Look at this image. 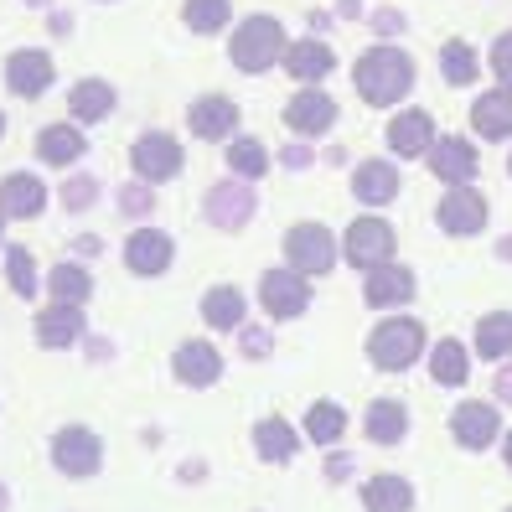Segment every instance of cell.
<instances>
[{
	"label": "cell",
	"instance_id": "4fadbf2b",
	"mask_svg": "<svg viewBox=\"0 0 512 512\" xmlns=\"http://www.w3.org/2000/svg\"><path fill=\"white\" fill-rule=\"evenodd\" d=\"M450 435H456V445L461 450H487L497 435H502V419H497V409L492 404H461L456 414H450Z\"/></svg>",
	"mask_w": 512,
	"mask_h": 512
},
{
	"label": "cell",
	"instance_id": "c3c4849f",
	"mask_svg": "<svg viewBox=\"0 0 512 512\" xmlns=\"http://www.w3.org/2000/svg\"><path fill=\"white\" fill-rule=\"evenodd\" d=\"M337 11H342V16H347V21H352V16H357V11H363V0H337Z\"/></svg>",
	"mask_w": 512,
	"mask_h": 512
},
{
	"label": "cell",
	"instance_id": "d6a6232c",
	"mask_svg": "<svg viewBox=\"0 0 512 512\" xmlns=\"http://www.w3.org/2000/svg\"><path fill=\"white\" fill-rule=\"evenodd\" d=\"M466 368H471V357H466L461 342H435V352H430V378H435L440 388H461V383H466Z\"/></svg>",
	"mask_w": 512,
	"mask_h": 512
},
{
	"label": "cell",
	"instance_id": "d4e9b609",
	"mask_svg": "<svg viewBox=\"0 0 512 512\" xmlns=\"http://www.w3.org/2000/svg\"><path fill=\"white\" fill-rule=\"evenodd\" d=\"M363 425H368V440L373 445H399L409 435V409L399 399H378V404H368Z\"/></svg>",
	"mask_w": 512,
	"mask_h": 512
},
{
	"label": "cell",
	"instance_id": "b9f144b4",
	"mask_svg": "<svg viewBox=\"0 0 512 512\" xmlns=\"http://www.w3.org/2000/svg\"><path fill=\"white\" fill-rule=\"evenodd\" d=\"M238 342H244V357H269V331L259 326H238Z\"/></svg>",
	"mask_w": 512,
	"mask_h": 512
},
{
	"label": "cell",
	"instance_id": "74e56055",
	"mask_svg": "<svg viewBox=\"0 0 512 512\" xmlns=\"http://www.w3.org/2000/svg\"><path fill=\"white\" fill-rule=\"evenodd\" d=\"M6 285H11L21 300L37 295V264H32V254H26V249H11V254H6Z\"/></svg>",
	"mask_w": 512,
	"mask_h": 512
},
{
	"label": "cell",
	"instance_id": "e575fe53",
	"mask_svg": "<svg viewBox=\"0 0 512 512\" xmlns=\"http://www.w3.org/2000/svg\"><path fill=\"white\" fill-rule=\"evenodd\" d=\"M440 73H445V83H456V88L476 83V47L461 42V37H450L440 47Z\"/></svg>",
	"mask_w": 512,
	"mask_h": 512
},
{
	"label": "cell",
	"instance_id": "4316f807",
	"mask_svg": "<svg viewBox=\"0 0 512 512\" xmlns=\"http://www.w3.org/2000/svg\"><path fill=\"white\" fill-rule=\"evenodd\" d=\"M202 321L218 326V331H238L244 326V295H238L233 285H213L202 295Z\"/></svg>",
	"mask_w": 512,
	"mask_h": 512
},
{
	"label": "cell",
	"instance_id": "816d5d0a",
	"mask_svg": "<svg viewBox=\"0 0 512 512\" xmlns=\"http://www.w3.org/2000/svg\"><path fill=\"white\" fill-rule=\"evenodd\" d=\"M502 456H507V466H512V430H507V440H502Z\"/></svg>",
	"mask_w": 512,
	"mask_h": 512
},
{
	"label": "cell",
	"instance_id": "7c38bea8",
	"mask_svg": "<svg viewBox=\"0 0 512 512\" xmlns=\"http://www.w3.org/2000/svg\"><path fill=\"white\" fill-rule=\"evenodd\" d=\"M430 166L445 187H471V176H476V145L461 140V135H440L430 145Z\"/></svg>",
	"mask_w": 512,
	"mask_h": 512
},
{
	"label": "cell",
	"instance_id": "f5cc1de1",
	"mask_svg": "<svg viewBox=\"0 0 512 512\" xmlns=\"http://www.w3.org/2000/svg\"><path fill=\"white\" fill-rule=\"evenodd\" d=\"M0 233H6V213H0Z\"/></svg>",
	"mask_w": 512,
	"mask_h": 512
},
{
	"label": "cell",
	"instance_id": "5bb4252c",
	"mask_svg": "<svg viewBox=\"0 0 512 512\" xmlns=\"http://www.w3.org/2000/svg\"><path fill=\"white\" fill-rule=\"evenodd\" d=\"M171 373L182 378L187 388H207V383H218V373H223V357H218V347H213V342H197V337H187L182 347H176V357H171Z\"/></svg>",
	"mask_w": 512,
	"mask_h": 512
},
{
	"label": "cell",
	"instance_id": "ffe728a7",
	"mask_svg": "<svg viewBox=\"0 0 512 512\" xmlns=\"http://www.w3.org/2000/svg\"><path fill=\"white\" fill-rule=\"evenodd\" d=\"M187 125H192V135H202V140H223V135H233V125H238V104L223 99V94H207V99H197V104L187 109Z\"/></svg>",
	"mask_w": 512,
	"mask_h": 512
},
{
	"label": "cell",
	"instance_id": "11a10c76",
	"mask_svg": "<svg viewBox=\"0 0 512 512\" xmlns=\"http://www.w3.org/2000/svg\"><path fill=\"white\" fill-rule=\"evenodd\" d=\"M507 171H512V156H507Z\"/></svg>",
	"mask_w": 512,
	"mask_h": 512
},
{
	"label": "cell",
	"instance_id": "ab89813d",
	"mask_svg": "<svg viewBox=\"0 0 512 512\" xmlns=\"http://www.w3.org/2000/svg\"><path fill=\"white\" fill-rule=\"evenodd\" d=\"M99 202V176H68L63 182V207L68 213H83V207Z\"/></svg>",
	"mask_w": 512,
	"mask_h": 512
},
{
	"label": "cell",
	"instance_id": "8992f818",
	"mask_svg": "<svg viewBox=\"0 0 512 512\" xmlns=\"http://www.w3.org/2000/svg\"><path fill=\"white\" fill-rule=\"evenodd\" d=\"M104 461V445L94 430H83V425H63L52 435V466L63 471V476H94Z\"/></svg>",
	"mask_w": 512,
	"mask_h": 512
},
{
	"label": "cell",
	"instance_id": "60d3db41",
	"mask_svg": "<svg viewBox=\"0 0 512 512\" xmlns=\"http://www.w3.org/2000/svg\"><path fill=\"white\" fill-rule=\"evenodd\" d=\"M492 73L502 78V88H512V32H502L492 42Z\"/></svg>",
	"mask_w": 512,
	"mask_h": 512
},
{
	"label": "cell",
	"instance_id": "484cf974",
	"mask_svg": "<svg viewBox=\"0 0 512 512\" xmlns=\"http://www.w3.org/2000/svg\"><path fill=\"white\" fill-rule=\"evenodd\" d=\"M83 150H88V140H83L73 125H47V130L37 135V156H42L47 166H73Z\"/></svg>",
	"mask_w": 512,
	"mask_h": 512
},
{
	"label": "cell",
	"instance_id": "8d00e7d4",
	"mask_svg": "<svg viewBox=\"0 0 512 512\" xmlns=\"http://www.w3.org/2000/svg\"><path fill=\"white\" fill-rule=\"evenodd\" d=\"M228 0H187V26L192 32H202V37H213V32H223L228 26Z\"/></svg>",
	"mask_w": 512,
	"mask_h": 512
},
{
	"label": "cell",
	"instance_id": "ee69618b",
	"mask_svg": "<svg viewBox=\"0 0 512 512\" xmlns=\"http://www.w3.org/2000/svg\"><path fill=\"white\" fill-rule=\"evenodd\" d=\"M280 161H285L290 171H300V166H311V150H306V145H285V150H280Z\"/></svg>",
	"mask_w": 512,
	"mask_h": 512
},
{
	"label": "cell",
	"instance_id": "83f0119b",
	"mask_svg": "<svg viewBox=\"0 0 512 512\" xmlns=\"http://www.w3.org/2000/svg\"><path fill=\"white\" fill-rule=\"evenodd\" d=\"M363 507L368 512H409L414 507V487L404 476H373L363 487Z\"/></svg>",
	"mask_w": 512,
	"mask_h": 512
},
{
	"label": "cell",
	"instance_id": "30bf717a",
	"mask_svg": "<svg viewBox=\"0 0 512 512\" xmlns=\"http://www.w3.org/2000/svg\"><path fill=\"white\" fill-rule=\"evenodd\" d=\"M207 223L213 228H244L254 218V187L244 182V176H233V182H218L213 192H207Z\"/></svg>",
	"mask_w": 512,
	"mask_h": 512
},
{
	"label": "cell",
	"instance_id": "8fae6325",
	"mask_svg": "<svg viewBox=\"0 0 512 512\" xmlns=\"http://www.w3.org/2000/svg\"><path fill=\"white\" fill-rule=\"evenodd\" d=\"M47 83H52V57H47V52H37V47L11 52V63H6V88H11L16 99H42Z\"/></svg>",
	"mask_w": 512,
	"mask_h": 512
},
{
	"label": "cell",
	"instance_id": "681fc988",
	"mask_svg": "<svg viewBox=\"0 0 512 512\" xmlns=\"http://www.w3.org/2000/svg\"><path fill=\"white\" fill-rule=\"evenodd\" d=\"M11 507V492H6V481H0V512H6Z\"/></svg>",
	"mask_w": 512,
	"mask_h": 512
},
{
	"label": "cell",
	"instance_id": "f1b7e54d",
	"mask_svg": "<svg viewBox=\"0 0 512 512\" xmlns=\"http://www.w3.org/2000/svg\"><path fill=\"white\" fill-rule=\"evenodd\" d=\"M68 109H73V119H83V125H94V119H104V114L114 109V88H109L104 78H83V83H73Z\"/></svg>",
	"mask_w": 512,
	"mask_h": 512
},
{
	"label": "cell",
	"instance_id": "603a6c76",
	"mask_svg": "<svg viewBox=\"0 0 512 512\" xmlns=\"http://www.w3.org/2000/svg\"><path fill=\"white\" fill-rule=\"evenodd\" d=\"M83 337V306H57V300H52V306L37 316V342L42 347H73Z\"/></svg>",
	"mask_w": 512,
	"mask_h": 512
},
{
	"label": "cell",
	"instance_id": "e0dca14e",
	"mask_svg": "<svg viewBox=\"0 0 512 512\" xmlns=\"http://www.w3.org/2000/svg\"><path fill=\"white\" fill-rule=\"evenodd\" d=\"M383 135H388V145H394V156H430L435 119L425 109H404V114H394V125H388Z\"/></svg>",
	"mask_w": 512,
	"mask_h": 512
},
{
	"label": "cell",
	"instance_id": "db71d44e",
	"mask_svg": "<svg viewBox=\"0 0 512 512\" xmlns=\"http://www.w3.org/2000/svg\"><path fill=\"white\" fill-rule=\"evenodd\" d=\"M0 135H6V119H0Z\"/></svg>",
	"mask_w": 512,
	"mask_h": 512
},
{
	"label": "cell",
	"instance_id": "ba28073f",
	"mask_svg": "<svg viewBox=\"0 0 512 512\" xmlns=\"http://www.w3.org/2000/svg\"><path fill=\"white\" fill-rule=\"evenodd\" d=\"M130 161L140 171V182H171V176L182 171V145H176V135H166V130H150V135L135 140Z\"/></svg>",
	"mask_w": 512,
	"mask_h": 512
},
{
	"label": "cell",
	"instance_id": "cb8c5ba5",
	"mask_svg": "<svg viewBox=\"0 0 512 512\" xmlns=\"http://www.w3.org/2000/svg\"><path fill=\"white\" fill-rule=\"evenodd\" d=\"M285 68H290L300 83H321L331 68H337V52H331L326 42H316V37H306V42L285 47Z\"/></svg>",
	"mask_w": 512,
	"mask_h": 512
},
{
	"label": "cell",
	"instance_id": "f907efd6",
	"mask_svg": "<svg viewBox=\"0 0 512 512\" xmlns=\"http://www.w3.org/2000/svg\"><path fill=\"white\" fill-rule=\"evenodd\" d=\"M497 254H502V259H512V238H502V244H497Z\"/></svg>",
	"mask_w": 512,
	"mask_h": 512
},
{
	"label": "cell",
	"instance_id": "7dc6e473",
	"mask_svg": "<svg viewBox=\"0 0 512 512\" xmlns=\"http://www.w3.org/2000/svg\"><path fill=\"white\" fill-rule=\"evenodd\" d=\"M88 357H94V363H104V357H114V347H109L104 337H94V347H88Z\"/></svg>",
	"mask_w": 512,
	"mask_h": 512
},
{
	"label": "cell",
	"instance_id": "9a60e30c",
	"mask_svg": "<svg viewBox=\"0 0 512 512\" xmlns=\"http://www.w3.org/2000/svg\"><path fill=\"white\" fill-rule=\"evenodd\" d=\"M363 300L373 311H394V306H404V300H414V275L404 264H378V269H368Z\"/></svg>",
	"mask_w": 512,
	"mask_h": 512
},
{
	"label": "cell",
	"instance_id": "3957f363",
	"mask_svg": "<svg viewBox=\"0 0 512 512\" xmlns=\"http://www.w3.org/2000/svg\"><path fill=\"white\" fill-rule=\"evenodd\" d=\"M419 352H425V326L414 316H388L368 337V357L383 373H404L409 363H419Z\"/></svg>",
	"mask_w": 512,
	"mask_h": 512
},
{
	"label": "cell",
	"instance_id": "836d02e7",
	"mask_svg": "<svg viewBox=\"0 0 512 512\" xmlns=\"http://www.w3.org/2000/svg\"><path fill=\"white\" fill-rule=\"evenodd\" d=\"M228 171H233V176H244V182H254V176L269 171V150H264L254 135L228 140Z\"/></svg>",
	"mask_w": 512,
	"mask_h": 512
},
{
	"label": "cell",
	"instance_id": "5b68a950",
	"mask_svg": "<svg viewBox=\"0 0 512 512\" xmlns=\"http://www.w3.org/2000/svg\"><path fill=\"white\" fill-rule=\"evenodd\" d=\"M285 259L295 275H326L337 264V238H331L321 223H300L285 233Z\"/></svg>",
	"mask_w": 512,
	"mask_h": 512
},
{
	"label": "cell",
	"instance_id": "f6af8a7d",
	"mask_svg": "<svg viewBox=\"0 0 512 512\" xmlns=\"http://www.w3.org/2000/svg\"><path fill=\"white\" fill-rule=\"evenodd\" d=\"M373 26H378V32H404V16H399V11H378Z\"/></svg>",
	"mask_w": 512,
	"mask_h": 512
},
{
	"label": "cell",
	"instance_id": "bcb514c9",
	"mask_svg": "<svg viewBox=\"0 0 512 512\" xmlns=\"http://www.w3.org/2000/svg\"><path fill=\"white\" fill-rule=\"evenodd\" d=\"M497 399H502V404H512V363L497 373Z\"/></svg>",
	"mask_w": 512,
	"mask_h": 512
},
{
	"label": "cell",
	"instance_id": "f546056e",
	"mask_svg": "<svg viewBox=\"0 0 512 512\" xmlns=\"http://www.w3.org/2000/svg\"><path fill=\"white\" fill-rule=\"evenodd\" d=\"M476 357H492V363L512 357V316L507 311H492L476 321Z\"/></svg>",
	"mask_w": 512,
	"mask_h": 512
},
{
	"label": "cell",
	"instance_id": "ac0fdd59",
	"mask_svg": "<svg viewBox=\"0 0 512 512\" xmlns=\"http://www.w3.org/2000/svg\"><path fill=\"white\" fill-rule=\"evenodd\" d=\"M285 125H290L295 135H321V130L337 125V104H331V94H316V88H306V94L290 99Z\"/></svg>",
	"mask_w": 512,
	"mask_h": 512
},
{
	"label": "cell",
	"instance_id": "7402d4cb",
	"mask_svg": "<svg viewBox=\"0 0 512 512\" xmlns=\"http://www.w3.org/2000/svg\"><path fill=\"white\" fill-rule=\"evenodd\" d=\"M47 207V192L37 176H26V171H11L6 182H0V213L6 218H37Z\"/></svg>",
	"mask_w": 512,
	"mask_h": 512
},
{
	"label": "cell",
	"instance_id": "1f68e13d",
	"mask_svg": "<svg viewBox=\"0 0 512 512\" xmlns=\"http://www.w3.org/2000/svg\"><path fill=\"white\" fill-rule=\"evenodd\" d=\"M47 290H52L57 306H83V300L94 295V280H88L83 264H57L52 280H47Z\"/></svg>",
	"mask_w": 512,
	"mask_h": 512
},
{
	"label": "cell",
	"instance_id": "f35d334b",
	"mask_svg": "<svg viewBox=\"0 0 512 512\" xmlns=\"http://www.w3.org/2000/svg\"><path fill=\"white\" fill-rule=\"evenodd\" d=\"M119 213H125V218H150V213H156V192H150V182L119 187Z\"/></svg>",
	"mask_w": 512,
	"mask_h": 512
},
{
	"label": "cell",
	"instance_id": "52a82bcc",
	"mask_svg": "<svg viewBox=\"0 0 512 512\" xmlns=\"http://www.w3.org/2000/svg\"><path fill=\"white\" fill-rule=\"evenodd\" d=\"M306 300H311L306 275H295V269H264V280H259V306H264V316L290 321V316L306 311Z\"/></svg>",
	"mask_w": 512,
	"mask_h": 512
},
{
	"label": "cell",
	"instance_id": "44dd1931",
	"mask_svg": "<svg viewBox=\"0 0 512 512\" xmlns=\"http://www.w3.org/2000/svg\"><path fill=\"white\" fill-rule=\"evenodd\" d=\"M352 197L368 202V207L394 202V197H399V171H394V161H363V166H357V171H352Z\"/></svg>",
	"mask_w": 512,
	"mask_h": 512
},
{
	"label": "cell",
	"instance_id": "6da1fadb",
	"mask_svg": "<svg viewBox=\"0 0 512 512\" xmlns=\"http://www.w3.org/2000/svg\"><path fill=\"white\" fill-rule=\"evenodd\" d=\"M352 83H357V94H363V104L388 109V104H399L414 88V63H409V52L378 42V47H368L363 57H357Z\"/></svg>",
	"mask_w": 512,
	"mask_h": 512
},
{
	"label": "cell",
	"instance_id": "7bdbcfd3",
	"mask_svg": "<svg viewBox=\"0 0 512 512\" xmlns=\"http://www.w3.org/2000/svg\"><path fill=\"white\" fill-rule=\"evenodd\" d=\"M352 466H357V461H352V456H342V450H337V456L326 461V481H347V476H352Z\"/></svg>",
	"mask_w": 512,
	"mask_h": 512
},
{
	"label": "cell",
	"instance_id": "2e32d148",
	"mask_svg": "<svg viewBox=\"0 0 512 512\" xmlns=\"http://www.w3.org/2000/svg\"><path fill=\"white\" fill-rule=\"evenodd\" d=\"M176 259V244L161 228H135L130 244H125V264L135 275H166V264Z\"/></svg>",
	"mask_w": 512,
	"mask_h": 512
},
{
	"label": "cell",
	"instance_id": "d590c367",
	"mask_svg": "<svg viewBox=\"0 0 512 512\" xmlns=\"http://www.w3.org/2000/svg\"><path fill=\"white\" fill-rule=\"evenodd\" d=\"M342 430H347V414H342L337 404H326V399H321V404L306 409V435H311L316 445H337Z\"/></svg>",
	"mask_w": 512,
	"mask_h": 512
},
{
	"label": "cell",
	"instance_id": "277c9868",
	"mask_svg": "<svg viewBox=\"0 0 512 512\" xmlns=\"http://www.w3.org/2000/svg\"><path fill=\"white\" fill-rule=\"evenodd\" d=\"M394 249H399V238H394V228H388L383 218H357V223L347 228V238H342V254H347V264H357V269L394 264Z\"/></svg>",
	"mask_w": 512,
	"mask_h": 512
},
{
	"label": "cell",
	"instance_id": "4dcf8cb0",
	"mask_svg": "<svg viewBox=\"0 0 512 512\" xmlns=\"http://www.w3.org/2000/svg\"><path fill=\"white\" fill-rule=\"evenodd\" d=\"M254 450H259V456L264 461H290L295 456V430L285 425V419L280 414H269V419H259V425H254Z\"/></svg>",
	"mask_w": 512,
	"mask_h": 512
},
{
	"label": "cell",
	"instance_id": "7a4b0ae2",
	"mask_svg": "<svg viewBox=\"0 0 512 512\" xmlns=\"http://www.w3.org/2000/svg\"><path fill=\"white\" fill-rule=\"evenodd\" d=\"M285 26L275 16H249L244 26L233 32L228 42V57H233V68H244V73H269L275 63H285Z\"/></svg>",
	"mask_w": 512,
	"mask_h": 512
},
{
	"label": "cell",
	"instance_id": "9c48e42d",
	"mask_svg": "<svg viewBox=\"0 0 512 512\" xmlns=\"http://www.w3.org/2000/svg\"><path fill=\"white\" fill-rule=\"evenodd\" d=\"M435 218L445 233H456V238H471L487 228V197H481L476 187H450L435 207Z\"/></svg>",
	"mask_w": 512,
	"mask_h": 512
},
{
	"label": "cell",
	"instance_id": "d6986e66",
	"mask_svg": "<svg viewBox=\"0 0 512 512\" xmlns=\"http://www.w3.org/2000/svg\"><path fill=\"white\" fill-rule=\"evenodd\" d=\"M471 125L481 140H507L512 135V88H492V94H476L471 104Z\"/></svg>",
	"mask_w": 512,
	"mask_h": 512
}]
</instances>
